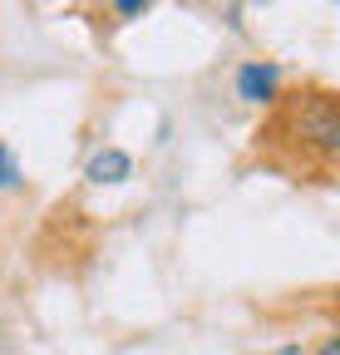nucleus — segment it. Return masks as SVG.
Masks as SVG:
<instances>
[{
	"instance_id": "nucleus-5",
	"label": "nucleus",
	"mask_w": 340,
	"mask_h": 355,
	"mask_svg": "<svg viewBox=\"0 0 340 355\" xmlns=\"http://www.w3.org/2000/svg\"><path fill=\"white\" fill-rule=\"evenodd\" d=\"M118 20H138V15H148V0H118V6H109Z\"/></svg>"
},
{
	"instance_id": "nucleus-6",
	"label": "nucleus",
	"mask_w": 340,
	"mask_h": 355,
	"mask_svg": "<svg viewBox=\"0 0 340 355\" xmlns=\"http://www.w3.org/2000/svg\"><path fill=\"white\" fill-rule=\"evenodd\" d=\"M271 355H306V350H301V340H286V345H276Z\"/></svg>"
},
{
	"instance_id": "nucleus-2",
	"label": "nucleus",
	"mask_w": 340,
	"mask_h": 355,
	"mask_svg": "<svg viewBox=\"0 0 340 355\" xmlns=\"http://www.w3.org/2000/svg\"><path fill=\"white\" fill-rule=\"evenodd\" d=\"M281 79H286V69L276 60H242L237 74H232V89H237L242 104H262L267 109V104L281 99Z\"/></svg>"
},
{
	"instance_id": "nucleus-1",
	"label": "nucleus",
	"mask_w": 340,
	"mask_h": 355,
	"mask_svg": "<svg viewBox=\"0 0 340 355\" xmlns=\"http://www.w3.org/2000/svg\"><path fill=\"white\" fill-rule=\"evenodd\" d=\"M296 139H301V148L321 153V158H335L340 153V109H335V94H306L301 109H296L291 119Z\"/></svg>"
},
{
	"instance_id": "nucleus-7",
	"label": "nucleus",
	"mask_w": 340,
	"mask_h": 355,
	"mask_svg": "<svg viewBox=\"0 0 340 355\" xmlns=\"http://www.w3.org/2000/svg\"><path fill=\"white\" fill-rule=\"evenodd\" d=\"M316 355H340V340H335V336H325V340H321V350H316Z\"/></svg>"
},
{
	"instance_id": "nucleus-3",
	"label": "nucleus",
	"mask_w": 340,
	"mask_h": 355,
	"mask_svg": "<svg viewBox=\"0 0 340 355\" xmlns=\"http://www.w3.org/2000/svg\"><path fill=\"white\" fill-rule=\"evenodd\" d=\"M84 178H89L94 188H118V183H129L134 178V153L129 148H94L89 163H84Z\"/></svg>"
},
{
	"instance_id": "nucleus-4",
	"label": "nucleus",
	"mask_w": 340,
	"mask_h": 355,
	"mask_svg": "<svg viewBox=\"0 0 340 355\" xmlns=\"http://www.w3.org/2000/svg\"><path fill=\"white\" fill-rule=\"evenodd\" d=\"M15 188H25V168H20L15 148L0 139V193H15Z\"/></svg>"
}]
</instances>
